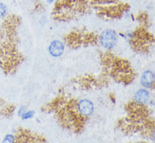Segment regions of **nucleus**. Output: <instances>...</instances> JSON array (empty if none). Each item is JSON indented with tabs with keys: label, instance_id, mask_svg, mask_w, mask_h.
<instances>
[{
	"label": "nucleus",
	"instance_id": "nucleus-1",
	"mask_svg": "<svg viewBox=\"0 0 155 143\" xmlns=\"http://www.w3.org/2000/svg\"><path fill=\"white\" fill-rule=\"evenodd\" d=\"M99 43L106 50H112L117 43L118 35L114 30H105L98 38Z\"/></svg>",
	"mask_w": 155,
	"mask_h": 143
},
{
	"label": "nucleus",
	"instance_id": "nucleus-2",
	"mask_svg": "<svg viewBox=\"0 0 155 143\" xmlns=\"http://www.w3.org/2000/svg\"><path fill=\"white\" fill-rule=\"evenodd\" d=\"M76 109L82 117H88L94 112V104L88 99H81L76 102Z\"/></svg>",
	"mask_w": 155,
	"mask_h": 143
},
{
	"label": "nucleus",
	"instance_id": "nucleus-3",
	"mask_svg": "<svg viewBox=\"0 0 155 143\" xmlns=\"http://www.w3.org/2000/svg\"><path fill=\"white\" fill-rule=\"evenodd\" d=\"M64 52V44L59 40H54L51 42L48 47V53L51 56L58 58L63 54Z\"/></svg>",
	"mask_w": 155,
	"mask_h": 143
},
{
	"label": "nucleus",
	"instance_id": "nucleus-4",
	"mask_svg": "<svg viewBox=\"0 0 155 143\" xmlns=\"http://www.w3.org/2000/svg\"><path fill=\"white\" fill-rule=\"evenodd\" d=\"M141 85L145 88H153L154 85V73L145 70L141 76Z\"/></svg>",
	"mask_w": 155,
	"mask_h": 143
},
{
	"label": "nucleus",
	"instance_id": "nucleus-5",
	"mask_svg": "<svg viewBox=\"0 0 155 143\" xmlns=\"http://www.w3.org/2000/svg\"><path fill=\"white\" fill-rule=\"evenodd\" d=\"M150 101V93L146 89H139L135 93L134 102H137L139 104L146 105Z\"/></svg>",
	"mask_w": 155,
	"mask_h": 143
},
{
	"label": "nucleus",
	"instance_id": "nucleus-6",
	"mask_svg": "<svg viewBox=\"0 0 155 143\" xmlns=\"http://www.w3.org/2000/svg\"><path fill=\"white\" fill-rule=\"evenodd\" d=\"M16 141V137L15 136L12 134H8V135H6L4 137V139L2 141V142L3 143H13V142H15Z\"/></svg>",
	"mask_w": 155,
	"mask_h": 143
},
{
	"label": "nucleus",
	"instance_id": "nucleus-7",
	"mask_svg": "<svg viewBox=\"0 0 155 143\" xmlns=\"http://www.w3.org/2000/svg\"><path fill=\"white\" fill-rule=\"evenodd\" d=\"M7 12H8V8L6 7V5L4 3H0V19L6 16Z\"/></svg>",
	"mask_w": 155,
	"mask_h": 143
},
{
	"label": "nucleus",
	"instance_id": "nucleus-8",
	"mask_svg": "<svg viewBox=\"0 0 155 143\" xmlns=\"http://www.w3.org/2000/svg\"><path fill=\"white\" fill-rule=\"evenodd\" d=\"M34 114H35V112L34 111H25L24 114L21 115V119H23V120H26V119H31L34 116Z\"/></svg>",
	"mask_w": 155,
	"mask_h": 143
},
{
	"label": "nucleus",
	"instance_id": "nucleus-9",
	"mask_svg": "<svg viewBox=\"0 0 155 143\" xmlns=\"http://www.w3.org/2000/svg\"><path fill=\"white\" fill-rule=\"evenodd\" d=\"M25 111H26V106L22 105L21 108L19 109V110H18V115H19V116H21V115L24 114Z\"/></svg>",
	"mask_w": 155,
	"mask_h": 143
},
{
	"label": "nucleus",
	"instance_id": "nucleus-10",
	"mask_svg": "<svg viewBox=\"0 0 155 143\" xmlns=\"http://www.w3.org/2000/svg\"><path fill=\"white\" fill-rule=\"evenodd\" d=\"M47 2H48V4H53L54 2V0H47Z\"/></svg>",
	"mask_w": 155,
	"mask_h": 143
}]
</instances>
